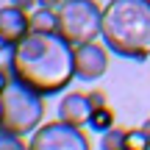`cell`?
<instances>
[{
	"instance_id": "obj_7",
	"label": "cell",
	"mask_w": 150,
	"mask_h": 150,
	"mask_svg": "<svg viewBox=\"0 0 150 150\" xmlns=\"http://www.w3.org/2000/svg\"><path fill=\"white\" fill-rule=\"evenodd\" d=\"M31 33V14L25 8H17L14 3L0 8V42L17 45L22 36Z\"/></svg>"
},
{
	"instance_id": "obj_4",
	"label": "cell",
	"mask_w": 150,
	"mask_h": 150,
	"mask_svg": "<svg viewBox=\"0 0 150 150\" xmlns=\"http://www.w3.org/2000/svg\"><path fill=\"white\" fill-rule=\"evenodd\" d=\"M59 28L56 31L70 45L95 42L103 31V8L95 0H67L59 11Z\"/></svg>"
},
{
	"instance_id": "obj_15",
	"label": "cell",
	"mask_w": 150,
	"mask_h": 150,
	"mask_svg": "<svg viewBox=\"0 0 150 150\" xmlns=\"http://www.w3.org/2000/svg\"><path fill=\"white\" fill-rule=\"evenodd\" d=\"M11 3H14V6H17V8H25V11H31V8H33V6H36V3H39V0H11Z\"/></svg>"
},
{
	"instance_id": "obj_12",
	"label": "cell",
	"mask_w": 150,
	"mask_h": 150,
	"mask_svg": "<svg viewBox=\"0 0 150 150\" xmlns=\"http://www.w3.org/2000/svg\"><path fill=\"white\" fill-rule=\"evenodd\" d=\"M125 150H150V134L145 128L125 134Z\"/></svg>"
},
{
	"instance_id": "obj_1",
	"label": "cell",
	"mask_w": 150,
	"mask_h": 150,
	"mask_svg": "<svg viewBox=\"0 0 150 150\" xmlns=\"http://www.w3.org/2000/svg\"><path fill=\"white\" fill-rule=\"evenodd\" d=\"M14 78L39 95H56L75 78V45L59 31H31L14 45Z\"/></svg>"
},
{
	"instance_id": "obj_8",
	"label": "cell",
	"mask_w": 150,
	"mask_h": 150,
	"mask_svg": "<svg viewBox=\"0 0 150 150\" xmlns=\"http://www.w3.org/2000/svg\"><path fill=\"white\" fill-rule=\"evenodd\" d=\"M92 111H95V103H92V97L83 95V92H70V95H64L61 103H59V120L81 125V128L89 125Z\"/></svg>"
},
{
	"instance_id": "obj_9",
	"label": "cell",
	"mask_w": 150,
	"mask_h": 150,
	"mask_svg": "<svg viewBox=\"0 0 150 150\" xmlns=\"http://www.w3.org/2000/svg\"><path fill=\"white\" fill-rule=\"evenodd\" d=\"M56 28H59V17H56L53 8L39 6L31 14V31H56Z\"/></svg>"
},
{
	"instance_id": "obj_3",
	"label": "cell",
	"mask_w": 150,
	"mask_h": 150,
	"mask_svg": "<svg viewBox=\"0 0 150 150\" xmlns=\"http://www.w3.org/2000/svg\"><path fill=\"white\" fill-rule=\"evenodd\" d=\"M42 97L45 95H39L36 89L11 78L6 83V89L0 92V128L11 131L17 136L33 134L39 128V122H42V114H45Z\"/></svg>"
},
{
	"instance_id": "obj_11",
	"label": "cell",
	"mask_w": 150,
	"mask_h": 150,
	"mask_svg": "<svg viewBox=\"0 0 150 150\" xmlns=\"http://www.w3.org/2000/svg\"><path fill=\"white\" fill-rule=\"evenodd\" d=\"M125 134L128 131H120V128H108L100 139L103 150H125Z\"/></svg>"
},
{
	"instance_id": "obj_10",
	"label": "cell",
	"mask_w": 150,
	"mask_h": 150,
	"mask_svg": "<svg viewBox=\"0 0 150 150\" xmlns=\"http://www.w3.org/2000/svg\"><path fill=\"white\" fill-rule=\"evenodd\" d=\"M92 131H100V134H106L108 128H114V111L108 106H97L95 111H92V120H89Z\"/></svg>"
},
{
	"instance_id": "obj_6",
	"label": "cell",
	"mask_w": 150,
	"mask_h": 150,
	"mask_svg": "<svg viewBox=\"0 0 150 150\" xmlns=\"http://www.w3.org/2000/svg\"><path fill=\"white\" fill-rule=\"evenodd\" d=\"M106 70H108V53H106V47L97 45V39L75 45V78L97 81Z\"/></svg>"
},
{
	"instance_id": "obj_13",
	"label": "cell",
	"mask_w": 150,
	"mask_h": 150,
	"mask_svg": "<svg viewBox=\"0 0 150 150\" xmlns=\"http://www.w3.org/2000/svg\"><path fill=\"white\" fill-rule=\"evenodd\" d=\"M0 147H11V150H20V147H25V142H22V136L11 134V131H6V128H0Z\"/></svg>"
},
{
	"instance_id": "obj_2",
	"label": "cell",
	"mask_w": 150,
	"mask_h": 150,
	"mask_svg": "<svg viewBox=\"0 0 150 150\" xmlns=\"http://www.w3.org/2000/svg\"><path fill=\"white\" fill-rule=\"evenodd\" d=\"M100 36L122 59H150V0H108Z\"/></svg>"
},
{
	"instance_id": "obj_14",
	"label": "cell",
	"mask_w": 150,
	"mask_h": 150,
	"mask_svg": "<svg viewBox=\"0 0 150 150\" xmlns=\"http://www.w3.org/2000/svg\"><path fill=\"white\" fill-rule=\"evenodd\" d=\"M64 3H67V0H39V6H45V8H53V11H59Z\"/></svg>"
},
{
	"instance_id": "obj_5",
	"label": "cell",
	"mask_w": 150,
	"mask_h": 150,
	"mask_svg": "<svg viewBox=\"0 0 150 150\" xmlns=\"http://www.w3.org/2000/svg\"><path fill=\"white\" fill-rule=\"evenodd\" d=\"M31 150H89V139L83 136L81 125L64 122V120H56V122H45L33 131Z\"/></svg>"
}]
</instances>
